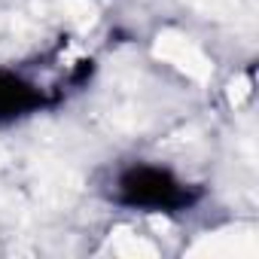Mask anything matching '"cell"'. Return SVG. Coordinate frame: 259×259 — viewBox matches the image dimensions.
<instances>
[{
    "label": "cell",
    "mask_w": 259,
    "mask_h": 259,
    "mask_svg": "<svg viewBox=\"0 0 259 259\" xmlns=\"http://www.w3.org/2000/svg\"><path fill=\"white\" fill-rule=\"evenodd\" d=\"M95 61L55 46L31 61L0 64V128L31 122L85 92Z\"/></svg>",
    "instance_id": "6da1fadb"
},
{
    "label": "cell",
    "mask_w": 259,
    "mask_h": 259,
    "mask_svg": "<svg viewBox=\"0 0 259 259\" xmlns=\"http://www.w3.org/2000/svg\"><path fill=\"white\" fill-rule=\"evenodd\" d=\"M98 195L125 213L141 217H183L192 213L207 189L159 159H119L98 177Z\"/></svg>",
    "instance_id": "7a4b0ae2"
}]
</instances>
